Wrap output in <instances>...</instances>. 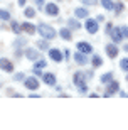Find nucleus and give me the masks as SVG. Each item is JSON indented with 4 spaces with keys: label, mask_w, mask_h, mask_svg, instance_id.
Listing matches in <instances>:
<instances>
[{
    "label": "nucleus",
    "mask_w": 128,
    "mask_h": 130,
    "mask_svg": "<svg viewBox=\"0 0 128 130\" xmlns=\"http://www.w3.org/2000/svg\"><path fill=\"white\" fill-rule=\"evenodd\" d=\"M86 79H88V76H86L84 71H76L74 74H72V81H74V86H78V90H79L81 93H86L88 91V86H86Z\"/></svg>",
    "instance_id": "f257e3e1"
},
{
    "label": "nucleus",
    "mask_w": 128,
    "mask_h": 130,
    "mask_svg": "<svg viewBox=\"0 0 128 130\" xmlns=\"http://www.w3.org/2000/svg\"><path fill=\"white\" fill-rule=\"evenodd\" d=\"M37 34H41L44 39H47V41H51V39H54L57 36V32L54 30V27L52 25H47V24H39L37 25Z\"/></svg>",
    "instance_id": "f03ea898"
},
{
    "label": "nucleus",
    "mask_w": 128,
    "mask_h": 130,
    "mask_svg": "<svg viewBox=\"0 0 128 130\" xmlns=\"http://www.w3.org/2000/svg\"><path fill=\"white\" fill-rule=\"evenodd\" d=\"M118 91H120V83L113 79V81L108 83V88H106V91H104V96L109 98V96H113L115 93H118Z\"/></svg>",
    "instance_id": "7ed1b4c3"
},
{
    "label": "nucleus",
    "mask_w": 128,
    "mask_h": 130,
    "mask_svg": "<svg viewBox=\"0 0 128 130\" xmlns=\"http://www.w3.org/2000/svg\"><path fill=\"white\" fill-rule=\"evenodd\" d=\"M84 29L88 30L89 34H96L98 32V29H100V25H98V20L96 19H86V24H84Z\"/></svg>",
    "instance_id": "20e7f679"
},
{
    "label": "nucleus",
    "mask_w": 128,
    "mask_h": 130,
    "mask_svg": "<svg viewBox=\"0 0 128 130\" xmlns=\"http://www.w3.org/2000/svg\"><path fill=\"white\" fill-rule=\"evenodd\" d=\"M49 59H52L54 63H61L62 59H64V53H62L61 49L52 47V49H49Z\"/></svg>",
    "instance_id": "39448f33"
},
{
    "label": "nucleus",
    "mask_w": 128,
    "mask_h": 130,
    "mask_svg": "<svg viewBox=\"0 0 128 130\" xmlns=\"http://www.w3.org/2000/svg\"><path fill=\"white\" fill-rule=\"evenodd\" d=\"M24 86L27 88V90H30V91H35V90L39 88V79H37V78H34V76L25 78V79H24Z\"/></svg>",
    "instance_id": "423d86ee"
},
{
    "label": "nucleus",
    "mask_w": 128,
    "mask_h": 130,
    "mask_svg": "<svg viewBox=\"0 0 128 130\" xmlns=\"http://www.w3.org/2000/svg\"><path fill=\"white\" fill-rule=\"evenodd\" d=\"M109 36H111V39H113L115 44H118L123 41V34H121V27H113L111 29V32H109Z\"/></svg>",
    "instance_id": "0eeeda50"
},
{
    "label": "nucleus",
    "mask_w": 128,
    "mask_h": 130,
    "mask_svg": "<svg viewBox=\"0 0 128 130\" xmlns=\"http://www.w3.org/2000/svg\"><path fill=\"white\" fill-rule=\"evenodd\" d=\"M76 47H78L79 53H84V54H91L93 53V46H91L89 42H86V41H79Z\"/></svg>",
    "instance_id": "6e6552de"
},
{
    "label": "nucleus",
    "mask_w": 128,
    "mask_h": 130,
    "mask_svg": "<svg viewBox=\"0 0 128 130\" xmlns=\"http://www.w3.org/2000/svg\"><path fill=\"white\" fill-rule=\"evenodd\" d=\"M74 63L76 64H79V66H84V64H88V61H89V59H88V54H84V53H79V51H78V53H74Z\"/></svg>",
    "instance_id": "1a4fd4ad"
},
{
    "label": "nucleus",
    "mask_w": 128,
    "mask_h": 130,
    "mask_svg": "<svg viewBox=\"0 0 128 130\" xmlns=\"http://www.w3.org/2000/svg\"><path fill=\"white\" fill-rule=\"evenodd\" d=\"M25 58H27L29 61H37V59H41V54H39L37 49L27 47V49H25Z\"/></svg>",
    "instance_id": "9d476101"
},
{
    "label": "nucleus",
    "mask_w": 128,
    "mask_h": 130,
    "mask_svg": "<svg viewBox=\"0 0 128 130\" xmlns=\"http://www.w3.org/2000/svg\"><path fill=\"white\" fill-rule=\"evenodd\" d=\"M22 32L29 34V36H34V34H37V27L34 24H30V22H22Z\"/></svg>",
    "instance_id": "9b49d317"
},
{
    "label": "nucleus",
    "mask_w": 128,
    "mask_h": 130,
    "mask_svg": "<svg viewBox=\"0 0 128 130\" xmlns=\"http://www.w3.org/2000/svg\"><path fill=\"white\" fill-rule=\"evenodd\" d=\"M42 81L46 83L47 86H56V74H54V73H44Z\"/></svg>",
    "instance_id": "f8f14e48"
},
{
    "label": "nucleus",
    "mask_w": 128,
    "mask_h": 130,
    "mask_svg": "<svg viewBox=\"0 0 128 130\" xmlns=\"http://www.w3.org/2000/svg\"><path fill=\"white\" fill-rule=\"evenodd\" d=\"M106 54H108V58H111V59H115L116 56H118V53H120V49L115 46V42L113 44H106Z\"/></svg>",
    "instance_id": "ddd939ff"
},
{
    "label": "nucleus",
    "mask_w": 128,
    "mask_h": 130,
    "mask_svg": "<svg viewBox=\"0 0 128 130\" xmlns=\"http://www.w3.org/2000/svg\"><path fill=\"white\" fill-rule=\"evenodd\" d=\"M0 69H4L5 73H12L14 71V64L10 63L7 58H0Z\"/></svg>",
    "instance_id": "4468645a"
},
{
    "label": "nucleus",
    "mask_w": 128,
    "mask_h": 130,
    "mask_svg": "<svg viewBox=\"0 0 128 130\" xmlns=\"http://www.w3.org/2000/svg\"><path fill=\"white\" fill-rule=\"evenodd\" d=\"M44 10H46V14L51 15V17H56V15H59V7H57L56 4H47L46 7H44Z\"/></svg>",
    "instance_id": "2eb2a0df"
},
{
    "label": "nucleus",
    "mask_w": 128,
    "mask_h": 130,
    "mask_svg": "<svg viewBox=\"0 0 128 130\" xmlns=\"http://www.w3.org/2000/svg\"><path fill=\"white\" fill-rule=\"evenodd\" d=\"M74 17L76 19H88L89 17V12L84 7H78V9H74Z\"/></svg>",
    "instance_id": "dca6fc26"
},
{
    "label": "nucleus",
    "mask_w": 128,
    "mask_h": 130,
    "mask_svg": "<svg viewBox=\"0 0 128 130\" xmlns=\"http://www.w3.org/2000/svg\"><path fill=\"white\" fill-rule=\"evenodd\" d=\"M10 29H12V32H14V34H17V36H19V34L22 32V25H20V22L10 19Z\"/></svg>",
    "instance_id": "f3484780"
},
{
    "label": "nucleus",
    "mask_w": 128,
    "mask_h": 130,
    "mask_svg": "<svg viewBox=\"0 0 128 130\" xmlns=\"http://www.w3.org/2000/svg\"><path fill=\"white\" fill-rule=\"evenodd\" d=\"M59 36H61V39H64V41H71L72 39L71 29H61L59 30Z\"/></svg>",
    "instance_id": "a211bd4d"
},
{
    "label": "nucleus",
    "mask_w": 128,
    "mask_h": 130,
    "mask_svg": "<svg viewBox=\"0 0 128 130\" xmlns=\"http://www.w3.org/2000/svg\"><path fill=\"white\" fill-rule=\"evenodd\" d=\"M67 25H69V29H71V30L81 29V24H79V20H78V19H69V20H67Z\"/></svg>",
    "instance_id": "6ab92c4d"
},
{
    "label": "nucleus",
    "mask_w": 128,
    "mask_h": 130,
    "mask_svg": "<svg viewBox=\"0 0 128 130\" xmlns=\"http://www.w3.org/2000/svg\"><path fill=\"white\" fill-rule=\"evenodd\" d=\"M113 78H115V74L111 71H109V73H104L103 76H101V83H103V85H108L109 81H113Z\"/></svg>",
    "instance_id": "aec40b11"
},
{
    "label": "nucleus",
    "mask_w": 128,
    "mask_h": 130,
    "mask_svg": "<svg viewBox=\"0 0 128 130\" xmlns=\"http://www.w3.org/2000/svg\"><path fill=\"white\" fill-rule=\"evenodd\" d=\"M24 14H25V17H27V19H34V17L37 15V10L34 9V7H27V9L24 10Z\"/></svg>",
    "instance_id": "412c9836"
},
{
    "label": "nucleus",
    "mask_w": 128,
    "mask_h": 130,
    "mask_svg": "<svg viewBox=\"0 0 128 130\" xmlns=\"http://www.w3.org/2000/svg\"><path fill=\"white\" fill-rule=\"evenodd\" d=\"M91 64H93V68H100L101 64H103V59H101L100 54H95V56H93V59H91Z\"/></svg>",
    "instance_id": "4be33fe9"
},
{
    "label": "nucleus",
    "mask_w": 128,
    "mask_h": 130,
    "mask_svg": "<svg viewBox=\"0 0 128 130\" xmlns=\"http://www.w3.org/2000/svg\"><path fill=\"white\" fill-rule=\"evenodd\" d=\"M101 7H103L104 10H113L115 2H111V0H101Z\"/></svg>",
    "instance_id": "5701e85b"
},
{
    "label": "nucleus",
    "mask_w": 128,
    "mask_h": 130,
    "mask_svg": "<svg viewBox=\"0 0 128 130\" xmlns=\"http://www.w3.org/2000/svg\"><path fill=\"white\" fill-rule=\"evenodd\" d=\"M25 44H27V39L25 37H17L15 42H14V46H15V49H20L22 46H25Z\"/></svg>",
    "instance_id": "b1692460"
},
{
    "label": "nucleus",
    "mask_w": 128,
    "mask_h": 130,
    "mask_svg": "<svg viewBox=\"0 0 128 130\" xmlns=\"http://www.w3.org/2000/svg\"><path fill=\"white\" fill-rule=\"evenodd\" d=\"M37 47L41 49V51H47V49H49L47 39H44V37H42V41H37Z\"/></svg>",
    "instance_id": "393cba45"
},
{
    "label": "nucleus",
    "mask_w": 128,
    "mask_h": 130,
    "mask_svg": "<svg viewBox=\"0 0 128 130\" xmlns=\"http://www.w3.org/2000/svg\"><path fill=\"white\" fill-rule=\"evenodd\" d=\"M0 19H2V20H10V14H9V10L0 9Z\"/></svg>",
    "instance_id": "a878e982"
},
{
    "label": "nucleus",
    "mask_w": 128,
    "mask_h": 130,
    "mask_svg": "<svg viewBox=\"0 0 128 130\" xmlns=\"http://www.w3.org/2000/svg\"><path fill=\"white\" fill-rule=\"evenodd\" d=\"M47 66V61H44V59H37L35 61V64H34V68H39V69H42V68Z\"/></svg>",
    "instance_id": "bb28decb"
},
{
    "label": "nucleus",
    "mask_w": 128,
    "mask_h": 130,
    "mask_svg": "<svg viewBox=\"0 0 128 130\" xmlns=\"http://www.w3.org/2000/svg\"><path fill=\"white\" fill-rule=\"evenodd\" d=\"M120 68H121L123 71L128 73V58H125V59H121V61H120Z\"/></svg>",
    "instance_id": "cd10ccee"
},
{
    "label": "nucleus",
    "mask_w": 128,
    "mask_h": 130,
    "mask_svg": "<svg viewBox=\"0 0 128 130\" xmlns=\"http://www.w3.org/2000/svg\"><path fill=\"white\" fill-rule=\"evenodd\" d=\"M81 4H83V5H91V7H95V5H98V0H81Z\"/></svg>",
    "instance_id": "c85d7f7f"
},
{
    "label": "nucleus",
    "mask_w": 128,
    "mask_h": 130,
    "mask_svg": "<svg viewBox=\"0 0 128 130\" xmlns=\"http://www.w3.org/2000/svg\"><path fill=\"white\" fill-rule=\"evenodd\" d=\"M14 79H15V81H24L25 74H24V73H17V74H14Z\"/></svg>",
    "instance_id": "c756f323"
},
{
    "label": "nucleus",
    "mask_w": 128,
    "mask_h": 130,
    "mask_svg": "<svg viewBox=\"0 0 128 130\" xmlns=\"http://www.w3.org/2000/svg\"><path fill=\"white\" fill-rule=\"evenodd\" d=\"M113 10H115V12H116V14H120V12L123 10V4H121V2H118V4H115Z\"/></svg>",
    "instance_id": "7c9ffc66"
},
{
    "label": "nucleus",
    "mask_w": 128,
    "mask_h": 130,
    "mask_svg": "<svg viewBox=\"0 0 128 130\" xmlns=\"http://www.w3.org/2000/svg\"><path fill=\"white\" fill-rule=\"evenodd\" d=\"M34 4L37 5V7H41V9H42L44 5H46V2H44V0H34Z\"/></svg>",
    "instance_id": "2f4dec72"
},
{
    "label": "nucleus",
    "mask_w": 128,
    "mask_h": 130,
    "mask_svg": "<svg viewBox=\"0 0 128 130\" xmlns=\"http://www.w3.org/2000/svg\"><path fill=\"white\" fill-rule=\"evenodd\" d=\"M44 73L41 71V69H39V68H34V76H42Z\"/></svg>",
    "instance_id": "473e14b6"
},
{
    "label": "nucleus",
    "mask_w": 128,
    "mask_h": 130,
    "mask_svg": "<svg viewBox=\"0 0 128 130\" xmlns=\"http://www.w3.org/2000/svg\"><path fill=\"white\" fill-rule=\"evenodd\" d=\"M121 34H123V37H128V27H126V25L121 27Z\"/></svg>",
    "instance_id": "72a5a7b5"
},
{
    "label": "nucleus",
    "mask_w": 128,
    "mask_h": 130,
    "mask_svg": "<svg viewBox=\"0 0 128 130\" xmlns=\"http://www.w3.org/2000/svg\"><path fill=\"white\" fill-rule=\"evenodd\" d=\"M111 29H113V24H106V34L111 32Z\"/></svg>",
    "instance_id": "f704fd0d"
},
{
    "label": "nucleus",
    "mask_w": 128,
    "mask_h": 130,
    "mask_svg": "<svg viewBox=\"0 0 128 130\" xmlns=\"http://www.w3.org/2000/svg\"><path fill=\"white\" fill-rule=\"evenodd\" d=\"M25 2H27V0H17V4H19L20 7H24V5H25Z\"/></svg>",
    "instance_id": "c9c22d12"
},
{
    "label": "nucleus",
    "mask_w": 128,
    "mask_h": 130,
    "mask_svg": "<svg viewBox=\"0 0 128 130\" xmlns=\"http://www.w3.org/2000/svg\"><path fill=\"white\" fill-rule=\"evenodd\" d=\"M96 20H98V22H103L104 17H103V15H98V17H96Z\"/></svg>",
    "instance_id": "e433bc0d"
},
{
    "label": "nucleus",
    "mask_w": 128,
    "mask_h": 130,
    "mask_svg": "<svg viewBox=\"0 0 128 130\" xmlns=\"http://www.w3.org/2000/svg\"><path fill=\"white\" fill-rule=\"evenodd\" d=\"M123 49H125V51H126V53H128V44H126V46H123Z\"/></svg>",
    "instance_id": "4c0bfd02"
},
{
    "label": "nucleus",
    "mask_w": 128,
    "mask_h": 130,
    "mask_svg": "<svg viewBox=\"0 0 128 130\" xmlns=\"http://www.w3.org/2000/svg\"><path fill=\"white\" fill-rule=\"evenodd\" d=\"M125 96H128V93H125ZM125 96H123V98H125Z\"/></svg>",
    "instance_id": "58836bf2"
},
{
    "label": "nucleus",
    "mask_w": 128,
    "mask_h": 130,
    "mask_svg": "<svg viewBox=\"0 0 128 130\" xmlns=\"http://www.w3.org/2000/svg\"><path fill=\"white\" fill-rule=\"evenodd\" d=\"M126 81H128V74H126Z\"/></svg>",
    "instance_id": "ea45409f"
}]
</instances>
